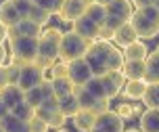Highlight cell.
Here are the masks:
<instances>
[{"label": "cell", "mask_w": 159, "mask_h": 132, "mask_svg": "<svg viewBox=\"0 0 159 132\" xmlns=\"http://www.w3.org/2000/svg\"><path fill=\"white\" fill-rule=\"evenodd\" d=\"M124 132H140V128H130V130H124Z\"/></svg>", "instance_id": "cell-43"}, {"label": "cell", "mask_w": 159, "mask_h": 132, "mask_svg": "<svg viewBox=\"0 0 159 132\" xmlns=\"http://www.w3.org/2000/svg\"><path fill=\"white\" fill-rule=\"evenodd\" d=\"M50 17H52V15H50L48 11H44V8L38 7V4H34V8H32V13H30V17H27V19H30V21H34V23H38L40 27H44V25L50 21Z\"/></svg>", "instance_id": "cell-30"}, {"label": "cell", "mask_w": 159, "mask_h": 132, "mask_svg": "<svg viewBox=\"0 0 159 132\" xmlns=\"http://www.w3.org/2000/svg\"><path fill=\"white\" fill-rule=\"evenodd\" d=\"M86 7L88 4L84 0H65L59 17H61V21H65V23H73V21H78L80 17L86 15Z\"/></svg>", "instance_id": "cell-11"}, {"label": "cell", "mask_w": 159, "mask_h": 132, "mask_svg": "<svg viewBox=\"0 0 159 132\" xmlns=\"http://www.w3.org/2000/svg\"><path fill=\"white\" fill-rule=\"evenodd\" d=\"M7 40H8V27L0 21V44H4Z\"/></svg>", "instance_id": "cell-39"}, {"label": "cell", "mask_w": 159, "mask_h": 132, "mask_svg": "<svg viewBox=\"0 0 159 132\" xmlns=\"http://www.w3.org/2000/svg\"><path fill=\"white\" fill-rule=\"evenodd\" d=\"M65 122H67V117H65L61 111H57L55 116L48 120V128H50V130H61V128L65 126Z\"/></svg>", "instance_id": "cell-36"}, {"label": "cell", "mask_w": 159, "mask_h": 132, "mask_svg": "<svg viewBox=\"0 0 159 132\" xmlns=\"http://www.w3.org/2000/svg\"><path fill=\"white\" fill-rule=\"evenodd\" d=\"M153 7H155V8L159 11V0H155V2H153Z\"/></svg>", "instance_id": "cell-44"}, {"label": "cell", "mask_w": 159, "mask_h": 132, "mask_svg": "<svg viewBox=\"0 0 159 132\" xmlns=\"http://www.w3.org/2000/svg\"><path fill=\"white\" fill-rule=\"evenodd\" d=\"M86 17L92 19L96 25H103L105 19H107V7L101 4V2H90L86 7Z\"/></svg>", "instance_id": "cell-26"}, {"label": "cell", "mask_w": 159, "mask_h": 132, "mask_svg": "<svg viewBox=\"0 0 159 132\" xmlns=\"http://www.w3.org/2000/svg\"><path fill=\"white\" fill-rule=\"evenodd\" d=\"M44 101H46V97H44V92H42V88H40V86H36V88H32V90H27V92H25V103H30V105L36 107V109H38Z\"/></svg>", "instance_id": "cell-31"}, {"label": "cell", "mask_w": 159, "mask_h": 132, "mask_svg": "<svg viewBox=\"0 0 159 132\" xmlns=\"http://www.w3.org/2000/svg\"><path fill=\"white\" fill-rule=\"evenodd\" d=\"M84 88H86V90L92 94L94 99H107V94H105V86H103V80L96 78V76L88 80L86 84H84Z\"/></svg>", "instance_id": "cell-29"}, {"label": "cell", "mask_w": 159, "mask_h": 132, "mask_svg": "<svg viewBox=\"0 0 159 132\" xmlns=\"http://www.w3.org/2000/svg\"><path fill=\"white\" fill-rule=\"evenodd\" d=\"M34 4L42 7L44 11H48L50 15H59L61 8H63V4H65V0H34Z\"/></svg>", "instance_id": "cell-32"}, {"label": "cell", "mask_w": 159, "mask_h": 132, "mask_svg": "<svg viewBox=\"0 0 159 132\" xmlns=\"http://www.w3.org/2000/svg\"><path fill=\"white\" fill-rule=\"evenodd\" d=\"M0 126H2L4 132H32L30 130V122H23V120L15 117L13 113H8V116L0 122Z\"/></svg>", "instance_id": "cell-23"}, {"label": "cell", "mask_w": 159, "mask_h": 132, "mask_svg": "<svg viewBox=\"0 0 159 132\" xmlns=\"http://www.w3.org/2000/svg\"><path fill=\"white\" fill-rule=\"evenodd\" d=\"M50 82H52V90H55L57 99H65V97L73 94V90H75V86L69 78H57V80H50Z\"/></svg>", "instance_id": "cell-25"}, {"label": "cell", "mask_w": 159, "mask_h": 132, "mask_svg": "<svg viewBox=\"0 0 159 132\" xmlns=\"http://www.w3.org/2000/svg\"><path fill=\"white\" fill-rule=\"evenodd\" d=\"M11 2L15 4V8L19 11V15L23 17V19L30 17V13H32V8H34V0H11Z\"/></svg>", "instance_id": "cell-34"}, {"label": "cell", "mask_w": 159, "mask_h": 132, "mask_svg": "<svg viewBox=\"0 0 159 132\" xmlns=\"http://www.w3.org/2000/svg\"><path fill=\"white\" fill-rule=\"evenodd\" d=\"M147 84H159V54L153 50L147 57V71H144Z\"/></svg>", "instance_id": "cell-22"}, {"label": "cell", "mask_w": 159, "mask_h": 132, "mask_svg": "<svg viewBox=\"0 0 159 132\" xmlns=\"http://www.w3.org/2000/svg\"><path fill=\"white\" fill-rule=\"evenodd\" d=\"M96 2H101V4H105V7H109V4L115 2V0H96Z\"/></svg>", "instance_id": "cell-42"}, {"label": "cell", "mask_w": 159, "mask_h": 132, "mask_svg": "<svg viewBox=\"0 0 159 132\" xmlns=\"http://www.w3.org/2000/svg\"><path fill=\"white\" fill-rule=\"evenodd\" d=\"M61 38L63 31L59 27H48L42 31V36L38 38V59L36 65H40L42 69H50L59 59V50H61Z\"/></svg>", "instance_id": "cell-2"}, {"label": "cell", "mask_w": 159, "mask_h": 132, "mask_svg": "<svg viewBox=\"0 0 159 132\" xmlns=\"http://www.w3.org/2000/svg\"><path fill=\"white\" fill-rule=\"evenodd\" d=\"M0 97H2V101H4V105H7L11 111L19 105V103H23L25 101V92L19 88L17 84H8L4 86L2 90H0Z\"/></svg>", "instance_id": "cell-15"}, {"label": "cell", "mask_w": 159, "mask_h": 132, "mask_svg": "<svg viewBox=\"0 0 159 132\" xmlns=\"http://www.w3.org/2000/svg\"><path fill=\"white\" fill-rule=\"evenodd\" d=\"M8 84H11V82H8V69H7V65H2V67H0V90Z\"/></svg>", "instance_id": "cell-38"}, {"label": "cell", "mask_w": 159, "mask_h": 132, "mask_svg": "<svg viewBox=\"0 0 159 132\" xmlns=\"http://www.w3.org/2000/svg\"><path fill=\"white\" fill-rule=\"evenodd\" d=\"M59 111H61L67 120L73 117L75 113H80L82 107H80V103H78V97H75V94H69V97H65V99H59Z\"/></svg>", "instance_id": "cell-24"}, {"label": "cell", "mask_w": 159, "mask_h": 132, "mask_svg": "<svg viewBox=\"0 0 159 132\" xmlns=\"http://www.w3.org/2000/svg\"><path fill=\"white\" fill-rule=\"evenodd\" d=\"M147 57H149V48L140 40H136L134 44L124 48V59L126 61H147Z\"/></svg>", "instance_id": "cell-21"}, {"label": "cell", "mask_w": 159, "mask_h": 132, "mask_svg": "<svg viewBox=\"0 0 159 132\" xmlns=\"http://www.w3.org/2000/svg\"><path fill=\"white\" fill-rule=\"evenodd\" d=\"M44 80H46V69H42L36 63H27V65H23L21 71H19V82H17V86H19L23 92H27V90L40 86Z\"/></svg>", "instance_id": "cell-6"}, {"label": "cell", "mask_w": 159, "mask_h": 132, "mask_svg": "<svg viewBox=\"0 0 159 132\" xmlns=\"http://www.w3.org/2000/svg\"><path fill=\"white\" fill-rule=\"evenodd\" d=\"M67 78L73 82V86H84L90 78H94V73L90 69L86 59H78V61H71L69 63V73Z\"/></svg>", "instance_id": "cell-8"}, {"label": "cell", "mask_w": 159, "mask_h": 132, "mask_svg": "<svg viewBox=\"0 0 159 132\" xmlns=\"http://www.w3.org/2000/svg\"><path fill=\"white\" fill-rule=\"evenodd\" d=\"M30 130L32 132H48L50 128H48V124L44 122V120H40V117L36 116L32 122H30Z\"/></svg>", "instance_id": "cell-37"}, {"label": "cell", "mask_w": 159, "mask_h": 132, "mask_svg": "<svg viewBox=\"0 0 159 132\" xmlns=\"http://www.w3.org/2000/svg\"><path fill=\"white\" fill-rule=\"evenodd\" d=\"M50 80H57V78H67V73H69V63H63L59 61L55 63L52 67H50Z\"/></svg>", "instance_id": "cell-33"}, {"label": "cell", "mask_w": 159, "mask_h": 132, "mask_svg": "<svg viewBox=\"0 0 159 132\" xmlns=\"http://www.w3.org/2000/svg\"><path fill=\"white\" fill-rule=\"evenodd\" d=\"M19 36H25V38H40V36H42V27H40L38 23L30 21V19H21L15 27L8 30V40L19 38Z\"/></svg>", "instance_id": "cell-12"}, {"label": "cell", "mask_w": 159, "mask_h": 132, "mask_svg": "<svg viewBox=\"0 0 159 132\" xmlns=\"http://www.w3.org/2000/svg\"><path fill=\"white\" fill-rule=\"evenodd\" d=\"M134 11L136 8L132 4V0H115V2H111L107 7V15H111L115 19H119V21L128 23L132 19V15H134Z\"/></svg>", "instance_id": "cell-13"}, {"label": "cell", "mask_w": 159, "mask_h": 132, "mask_svg": "<svg viewBox=\"0 0 159 132\" xmlns=\"http://www.w3.org/2000/svg\"><path fill=\"white\" fill-rule=\"evenodd\" d=\"M140 132H159V109H147L140 113Z\"/></svg>", "instance_id": "cell-20"}, {"label": "cell", "mask_w": 159, "mask_h": 132, "mask_svg": "<svg viewBox=\"0 0 159 132\" xmlns=\"http://www.w3.org/2000/svg\"><path fill=\"white\" fill-rule=\"evenodd\" d=\"M103 80V86H105V94H107V99L111 101L115 99L121 90H124V86H126L128 80L124 78V73L121 71H107L105 76H101Z\"/></svg>", "instance_id": "cell-9"}, {"label": "cell", "mask_w": 159, "mask_h": 132, "mask_svg": "<svg viewBox=\"0 0 159 132\" xmlns=\"http://www.w3.org/2000/svg\"><path fill=\"white\" fill-rule=\"evenodd\" d=\"M84 2H86V4H90V2H96V0H84Z\"/></svg>", "instance_id": "cell-46"}, {"label": "cell", "mask_w": 159, "mask_h": 132, "mask_svg": "<svg viewBox=\"0 0 159 132\" xmlns=\"http://www.w3.org/2000/svg\"><path fill=\"white\" fill-rule=\"evenodd\" d=\"M143 103L147 109H159V84H149L147 92L143 97Z\"/></svg>", "instance_id": "cell-27"}, {"label": "cell", "mask_w": 159, "mask_h": 132, "mask_svg": "<svg viewBox=\"0 0 159 132\" xmlns=\"http://www.w3.org/2000/svg\"><path fill=\"white\" fill-rule=\"evenodd\" d=\"M55 132H69V130H65V128H61V130H55Z\"/></svg>", "instance_id": "cell-45"}, {"label": "cell", "mask_w": 159, "mask_h": 132, "mask_svg": "<svg viewBox=\"0 0 159 132\" xmlns=\"http://www.w3.org/2000/svg\"><path fill=\"white\" fill-rule=\"evenodd\" d=\"M90 48V42L84 40L82 36H78L73 30L63 31V38H61V50H59V61L63 63H71L78 59H84Z\"/></svg>", "instance_id": "cell-5"}, {"label": "cell", "mask_w": 159, "mask_h": 132, "mask_svg": "<svg viewBox=\"0 0 159 132\" xmlns=\"http://www.w3.org/2000/svg\"><path fill=\"white\" fill-rule=\"evenodd\" d=\"M90 65V69L96 78L105 76L107 71H121L124 67V50L117 46H113L111 42L107 40H94L90 42V48H88L86 57H84Z\"/></svg>", "instance_id": "cell-1"}, {"label": "cell", "mask_w": 159, "mask_h": 132, "mask_svg": "<svg viewBox=\"0 0 159 132\" xmlns=\"http://www.w3.org/2000/svg\"><path fill=\"white\" fill-rule=\"evenodd\" d=\"M0 132H4V130H2V126H0Z\"/></svg>", "instance_id": "cell-48"}, {"label": "cell", "mask_w": 159, "mask_h": 132, "mask_svg": "<svg viewBox=\"0 0 159 132\" xmlns=\"http://www.w3.org/2000/svg\"><path fill=\"white\" fill-rule=\"evenodd\" d=\"M8 113H11V109H8L7 105H4V101H2V97H0V122H2V120H4V117H7Z\"/></svg>", "instance_id": "cell-40"}, {"label": "cell", "mask_w": 159, "mask_h": 132, "mask_svg": "<svg viewBox=\"0 0 159 132\" xmlns=\"http://www.w3.org/2000/svg\"><path fill=\"white\" fill-rule=\"evenodd\" d=\"M73 27L71 30L78 34V36H82L84 40H88V42H94V40H98V36H101V25H96L92 19H88L86 15L80 17L78 21H73Z\"/></svg>", "instance_id": "cell-10"}, {"label": "cell", "mask_w": 159, "mask_h": 132, "mask_svg": "<svg viewBox=\"0 0 159 132\" xmlns=\"http://www.w3.org/2000/svg\"><path fill=\"white\" fill-rule=\"evenodd\" d=\"M71 122H73V126H75V130L90 132V130H92V126H94V122H96V113L82 109L80 113H75V116L71 117Z\"/></svg>", "instance_id": "cell-19"}, {"label": "cell", "mask_w": 159, "mask_h": 132, "mask_svg": "<svg viewBox=\"0 0 159 132\" xmlns=\"http://www.w3.org/2000/svg\"><path fill=\"white\" fill-rule=\"evenodd\" d=\"M147 86H149L147 80H128L121 94L126 99H130V101H143L144 92H147Z\"/></svg>", "instance_id": "cell-17"}, {"label": "cell", "mask_w": 159, "mask_h": 132, "mask_svg": "<svg viewBox=\"0 0 159 132\" xmlns=\"http://www.w3.org/2000/svg\"><path fill=\"white\" fill-rule=\"evenodd\" d=\"M136 40H138V34H136V30L132 27V23H130V21L121 25V27L115 31V36H113L115 46L121 48V50H124V48H128L130 44H134Z\"/></svg>", "instance_id": "cell-14"}, {"label": "cell", "mask_w": 159, "mask_h": 132, "mask_svg": "<svg viewBox=\"0 0 159 132\" xmlns=\"http://www.w3.org/2000/svg\"><path fill=\"white\" fill-rule=\"evenodd\" d=\"M147 61H126L121 67V73L126 80H144Z\"/></svg>", "instance_id": "cell-18"}, {"label": "cell", "mask_w": 159, "mask_h": 132, "mask_svg": "<svg viewBox=\"0 0 159 132\" xmlns=\"http://www.w3.org/2000/svg\"><path fill=\"white\" fill-rule=\"evenodd\" d=\"M155 53H157V54H159V46H157V48H155Z\"/></svg>", "instance_id": "cell-47"}, {"label": "cell", "mask_w": 159, "mask_h": 132, "mask_svg": "<svg viewBox=\"0 0 159 132\" xmlns=\"http://www.w3.org/2000/svg\"><path fill=\"white\" fill-rule=\"evenodd\" d=\"M7 57H8V50L4 48V44H0V67L7 65Z\"/></svg>", "instance_id": "cell-41"}, {"label": "cell", "mask_w": 159, "mask_h": 132, "mask_svg": "<svg viewBox=\"0 0 159 132\" xmlns=\"http://www.w3.org/2000/svg\"><path fill=\"white\" fill-rule=\"evenodd\" d=\"M117 113L121 116V120H130V117H134L136 113H140V111H138V107H132V105H128V103H119Z\"/></svg>", "instance_id": "cell-35"}, {"label": "cell", "mask_w": 159, "mask_h": 132, "mask_svg": "<svg viewBox=\"0 0 159 132\" xmlns=\"http://www.w3.org/2000/svg\"><path fill=\"white\" fill-rule=\"evenodd\" d=\"M130 23L138 34V40H151L159 34V11L155 7L136 8Z\"/></svg>", "instance_id": "cell-3"}, {"label": "cell", "mask_w": 159, "mask_h": 132, "mask_svg": "<svg viewBox=\"0 0 159 132\" xmlns=\"http://www.w3.org/2000/svg\"><path fill=\"white\" fill-rule=\"evenodd\" d=\"M8 48H11V63L17 67L36 63V59H38V38H25V36L11 38Z\"/></svg>", "instance_id": "cell-4"}, {"label": "cell", "mask_w": 159, "mask_h": 132, "mask_svg": "<svg viewBox=\"0 0 159 132\" xmlns=\"http://www.w3.org/2000/svg\"><path fill=\"white\" fill-rule=\"evenodd\" d=\"M15 117H19V120H23V122H32L34 117H36V107H32L30 103H19L13 111H11Z\"/></svg>", "instance_id": "cell-28"}, {"label": "cell", "mask_w": 159, "mask_h": 132, "mask_svg": "<svg viewBox=\"0 0 159 132\" xmlns=\"http://www.w3.org/2000/svg\"><path fill=\"white\" fill-rule=\"evenodd\" d=\"M23 17L19 15V11L15 8V4L11 2V0H4V2H0V21L7 25L8 30L11 27H15L19 21H21Z\"/></svg>", "instance_id": "cell-16"}, {"label": "cell", "mask_w": 159, "mask_h": 132, "mask_svg": "<svg viewBox=\"0 0 159 132\" xmlns=\"http://www.w3.org/2000/svg\"><path fill=\"white\" fill-rule=\"evenodd\" d=\"M90 132H124V120L117 111H105L96 116V122Z\"/></svg>", "instance_id": "cell-7"}]
</instances>
